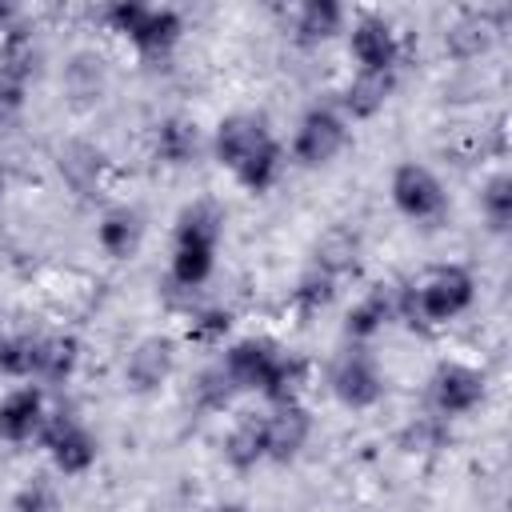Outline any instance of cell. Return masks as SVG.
Returning <instances> with one entry per match:
<instances>
[{
	"instance_id": "74e56055",
	"label": "cell",
	"mask_w": 512,
	"mask_h": 512,
	"mask_svg": "<svg viewBox=\"0 0 512 512\" xmlns=\"http://www.w3.org/2000/svg\"><path fill=\"white\" fill-rule=\"evenodd\" d=\"M216 512H244L240 504H224V508H216Z\"/></svg>"
},
{
	"instance_id": "484cf974",
	"label": "cell",
	"mask_w": 512,
	"mask_h": 512,
	"mask_svg": "<svg viewBox=\"0 0 512 512\" xmlns=\"http://www.w3.org/2000/svg\"><path fill=\"white\" fill-rule=\"evenodd\" d=\"M36 364H40V336H32V332L0 336V372L4 376L36 380Z\"/></svg>"
},
{
	"instance_id": "f35d334b",
	"label": "cell",
	"mask_w": 512,
	"mask_h": 512,
	"mask_svg": "<svg viewBox=\"0 0 512 512\" xmlns=\"http://www.w3.org/2000/svg\"><path fill=\"white\" fill-rule=\"evenodd\" d=\"M4 188H8V176H4V164H0V196H4Z\"/></svg>"
},
{
	"instance_id": "f546056e",
	"label": "cell",
	"mask_w": 512,
	"mask_h": 512,
	"mask_svg": "<svg viewBox=\"0 0 512 512\" xmlns=\"http://www.w3.org/2000/svg\"><path fill=\"white\" fill-rule=\"evenodd\" d=\"M100 152L96 148H88V144H68L64 152H60V176L72 184V188H88L96 176H100Z\"/></svg>"
},
{
	"instance_id": "6da1fadb",
	"label": "cell",
	"mask_w": 512,
	"mask_h": 512,
	"mask_svg": "<svg viewBox=\"0 0 512 512\" xmlns=\"http://www.w3.org/2000/svg\"><path fill=\"white\" fill-rule=\"evenodd\" d=\"M476 300V280L464 264H436L420 284L404 288L396 296V316H404L412 328H428V324H444L456 320L460 312H468Z\"/></svg>"
},
{
	"instance_id": "4dcf8cb0",
	"label": "cell",
	"mask_w": 512,
	"mask_h": 512,
	"mask_svg": "<svg viewBox=\"0 0 512 512\" xmlns=\"http://www.w3.org/2000/svg\"><path fill=\"white\" fill-rule=\"evenodd\" d=\"M332 296H336V280H328V276H324V272H316V268H308V272L296 280V288H292V304H296L304 316L320 312Z\"/></svg>"
},
{
	"instance_id": "ffe728a7",
	"label": "cell",
	"mask_w": 512,
	"mask_h": 512,
	"mask_svg": "<svg viewBox=\"0 0 512 512\" xmlns=\"http://www.w3.org/2000/svg\"><path fill=\"white\" fill-rule=\"evenodd\" d=\"M152 148H156V160H160V164H168V168H184V164H192L196 152H200V132H196L192 120H184V116H168V120L156 124V140H152Z\"/></svg>"
},
{
	"instance_id": "cb8c5ba5",
	"label": "cell",
	"mask_w": 512,
	"mask_h": 512,
	"mask_svg": "<svg viewBox=\"0 0 512 512\" xmlns=\"http://www.w3.org/2000/svg\"><path fill=\"white\" fill-rule=\"evenodd\" d=\"M80 364V340L68 332L56 336H40V364H36V380L44 384H64Z\"/></svg>"
},
{
	"instance_id": "d6986e66",
	"label": "cell",
	"mask_w": 512,
	"mask_h": 512,
	"mask_svg": "<svg viewBox=\"0 0 512 512\" xmlns=\"http://www.w3.org/2000/svg\"><path fill=\"white\" fill-rule=\"evenodd\" d=\"M356 260H360V236L352 228H328L312 248V268L324 272L328 280L356 272Z\"/></svg>"
},
{
	"instance_id": "44dd1931",
	"label": "cell",
	"mask_w": 512,
	"mask_h": 512,
	"mask_svg": "<svg viewBox=\"0 0 512 512\" xmlns=\"http://www.w3.org/2000/svg\"><path fill=\"white\" fill-rule=\"evenodd\" d=\"M224 460L236 472L256 468L260 460H268V440H264V416H244L232 424V432L224 436Z\"/></svg>"
},
{
	"instance_id": "7402d4cb",
	"label": "cell",
	"mask_w": 512,
	"mask_h": 512,
	"mask_svg": "<svg viewBox=\"0 0 512 512\" xmlns=\"http://www.w3.org/2000/svg\"><path fill=\"white\" fill-rule=\"evenodd\" d=\"M344 28V8L336 0H304L300 12H296V44L312 48V44H324L332 40L336 32Z\"/></svg>"
},
{
	"instance_id": "277c9868",
	"label": "cell",
	"mask_w": 512,
	"mask_h": 512,
	"mask_svg": "<svg viewBox=\"0 0 512 512\" xmlns=\"http://www.w3.org/2000/svg\"><path fill=\"white\" fill-rule=\"evenodd\" d=\"M388 192H392V204H396V212H400L404 220L436 224V220H444V212H448V192H444L440 176H436L428 164H416V160L396 164Z\"/></svg>"
},
{
	"instance_id": "8d00e7d4",
	"label": "cell",
	"mask_w": 512,
	"mask_h": 512,
	"mask_svg": "<svg viewBox=\"0 0 512 512\" xmlns=\"http://www.w3.org/2000/svg\"><path fill=\"white\" fill-rule=\"evenodd\" d=\"M12 24H16V8L0 0V32H4V28H12Z\"/></svg>"
},
{
	"instance_id": "4fadbf2b",
	"label": "cell",
	"mask_w": 512,
	"mask_h": 512,
	"mask_svg": "<svg viewBox=\"0 0 512 512\" xmlns=\"http://www.w3.org/2000/svg\"><path fill=\"white\" fill-rule=\"evenodd\" d=\"M312 436V416L308 408L296 400V404H276L272 416H264V440H268V460L276 464H288L300 456V448L308 444Z\"/></svg>"
},
{
	"instance_id": "9c48e42d",
	"label": "cell",
	"mask_w": 512,
	"mask_h": 512,
	"mask_svg": "<svg viewBox=\"0 0 512 512\" xmlns=\"http://www.w3.org/2000/svg\"><path fill=\"white\" fill-rule=\"evenodd\" d=\"M348 52L356 60V72H396L400 36L384 16H360L348 32Z\"/></svg>"
},
{
	"instance_id": "d590c367",
	"label": "cell",
	"mask_w": 512,
	"mask_h": 512,
	"mask_svg": "<svg viewBox=\"0 0 512 512\" xmlns=\"http://www.w3.org/2000/svg\"><path fill=\"white\" fill-rule=\"evenodd\" d=\"M436 444H440V420H436V416L412 424L408 436H404V448H408V452H428V448H436Z\"/></svg>"
},
{
	"instance_id": "e575fe53",
	"label": "cell",
	"mask_w": 512,
	"mask_h": 512,
	"mask_svg": "<svg viewBox=\"0 0 512 512\" xmlns=\"http://www.w3.org/2000/svg\"><path fill=\"white\" fill-rule=\"evenodd\" d=\"M24 100H28V80H20V76H12V72L0 68V120L20 116Z\"/></svg>"
},
{
	"instance_id": "603a6c76",
	"label": "cell",
	"mask_w": 512,
	"mask_h": 512,
	"mask_svg": "<svg viewBox=\"0 0 512 512\" xmlns=\"http://www.w3.org/2000/svg\"><path fill=\"white\" fill-rule=\"evenodd\" d=\"M304 380H308V364L300 356H292V352H276V360H272V368H268V376L260 384V396L272 408L276 404H296Z\"/></svg>"
},
{
	"instance_id": "52a82bcc",
	"label": "cell",
	"mask_w": 512,
	"mask_h": 512,
	"mask_svg": "<svg viewBox=\"0 0 512 512\" xmlns=\"http://www.w3.org/2000/svg\"><path fill=\"white\" fill-rule=\"evenodd\" d=\"M36 440L44 444V452H48L52 464H56V472H64V476H84V472L96 464V452H100L96 436H92L76 416H68V412L44 416Z\"/></svg>"
},
{
	"instance_id": "5b68a950",
	"label": "cell",
	"mask_w": 512,
	"mask_h": 512,
	"mask_svg": "<svg viewBox=\"0 0 512 512\" xmlns=\"http://www.w3.org/2000/svg\"><path fill=\"white\" fill-rule=\"evenodd\" d=\"M328 388H332V396H336L344 408H352V412H364V408L380 404V396H384V376H380L376 356H372L368 348H360V344L344 348V352L332 360V368H328Z\"/></svg>"
},
{
	"instance_id": "ac0fdd59",
	"label": "cell",
	"mask_w": 512,
	"mask_h": 512,
	"mask_svg": "<svg viewBox=\"0 0 512 512\" xmlns=\"http://www.w3.org/2000/svg\"><path fill=\"white\" fill-rule=\"evenodd\" d=\"M396 92V72H356L340 96L344 112L352 120H372Z\"/></svg>"
},
{
	"instance_id": "9a60e30c",
	"label": "cell",
	"mask_w": 512,
	"mask_h": 512,
	"mask_svg": "<svg viewBox=\"0 0 512 512\" xmlns=\"http://www.w3.org/2000/svg\"><path fill=\"white\" fill-rule=\"evenodd\" d=\"M492 44H496V20L488 12H464L444 32V52L452 60H464V64L468 60H480Z\"/></svg>"
},
{
	"instance_id": "8992f818",
	"label": "cell",
	"mask_w": 512,
	"mask_h": 512,
	"mask_svg": "<svg viewBox=\"0 0 512 512\" xmlns=\"http://www.w3.org/2000/svg\"><path fill=\"white\" fill-rule=\"evenodd\" d=\"M348 144V120L328 108V104H316L300 116L296 124V136H292V160L300 168H320L328 160H336Z\"/></svg>"
},
{
	"instance_id": "836d02e7",
	"label": "cell",
	"mask_w": 512,
	"mask_h": 512,
	"mask_svg": "<svg viewBox=\"0 0 512 512\" xmlns=\"http://www.w3.org/2000/svg\"><path fill=\"white\" fill-rule=\"evenodd\" d=\"M56 488L44 476H32L16 496H12V512H56Z\"/></svg>"
},
{
	"instance_id": "30bf717a",
	"label": "cell",
	"mask_w": 512,
	"mask_h": 512,
	"mask_svg": "<svg viewBox=\"0 0 512 512\" xmlns=\"http://www.w3.org/2000/svg\"><path fill=\"white\" fill-rule=\"evenodd\" d=\"M268 140H272V132H268V124H264L260 116L232 112V116H224V120L216 124L212 156H216V164H220V168L236 172V168H240L256 148H264Z\"/></svg>"
},
{
	"instance_id": "7c38bea8",
	"label": "cell",
	"mask_w": 512,
	"mask_h": 512,
	"mask_svg": "<svg viewBox=\"0 0 512 512\" xmlns=\"http://www.w3.org/2000/svg\"><path fill=\"white\" fill-rule=\"evenodd\" d=\"M276 352H280V348H276L272 340H264V336H244V340H236V344L224 352L220 368H224V376L232 380L236 392H260V384H264V376H268Z\"/></svg>"
},
{
	"instance_id": "8fae6325",
	"label": "cell",
	"mask_w": 512,
	"mask_h": 512,
	"mask_svg": "<svg viewBox=\"0 0 512 512\" xmlns=\"http://www.w3.org/2000/svg\"><path fill=\"white\" fill-rule=\"evenodd\" d=\"M172 368H176L172 340L168 336H144V340H136V348L124 360V384H128V392L144 396V392H156L172 376Z\"/></svg>"
},
{
	"instance_id": "1f68e13d",
	"label": "cell",
	"mask_w": 512,
	"mask_h": 512,
	"mask_svg": "<svg viewBox=\"0 0 512 512\" xmlns=\"http://www.w3.org/2000/svg\"><path fill=\"white\" fill-rule=\"evenodd\" d=\"M232 396H236V388H232V380L224 376V368H220V364H216V368H208V372H200V380H196V404H200V408L220 412V408H228V404H232Z\"/></svg>"
},
{
	"instance_id": "e0dca14e",
	"label": "cell",
	"mask_w": 512,
	"mask_h": 512,
	"mask_svg": "<svg viewBox=\"0 0 512 512\" xmlns=\"http://www.w3.org/2000/svg\"><path fill=\"white\" fill-rule=\"evenodd\" d=\"M396 320V292L376 284L368 296H360L352 308H348V320H344V332L352 344H364L372 340L376 332H384V324Z\"/></svg>"
},
{
	"instance_id": "f1b7e54d",
	"label": "cell",
	"mask_w": 512,
	"mask_h": 512,
	"mask_svg": "<svg viewBox=\"0 0 512 512\" xmlns=\"http://www.w3.org/2000/svg\"><path fill=\"white\" fill-rule=\"evenodd\" d=\"M480 212L488 220L492 232H504L512 224V176L508 172H496L484 180L480 188Z\"/></svg>"
},
{
	"instance_id": "7a4b0ae2",
	"label": "cell",
	"mask_w": 512,
	"mask_h": 512,
	"mask_svg": "<svg viewBox=\"0 0 512 512\" xmlns=\"http://www.w3.org/2000/svg\"><path fill=\"white\" fill-rule=\"evenodd\" d=\"M224 212L212 200H196L176 216L172 232V280L180 288H196L212 276L216 264V244H220Z\"/></svg>"
},
{
	"instance_id": "4316f807",
	"label": "cell",
	"mask_w": 512,
	"mask_h": 512,
	"mask_svg": "<svg viewBox=\"0 0 512 512\" xmlns=\"http://www.w3.org/2000/svg\"><path fill=\"white\" fill-rule=\"evenodd\" d=\"M64 92L72 96V104L100 100V92H104V68H100V60L88 56V52L72 56V64L64 68Z\"/></svg>"
},
{
	"instance_id": "d4e9b609",
	"label": "cell",
	"mask_w": 512,
	"mask_h": 512,
	"mask_svg": "<svg viewBox=\"0 0 512 512\" xmlns=\"http://www.w3.org/2000/svg\"><path fill=\"white\" fill-rule=\"evenodd\" d=\"M280 168H284V148L276 144V136L264 144V148H256L232 176L240 180V188H248L252 196H260V192H268L272 184H276V176H280Z\"/></svg>"
},
{
	"instance_id": "2e32d148",
	"label": "cell",
	"mask_w": 512,
	"mask_h": 512,
	"mask_svg": "<svg viewBox=\"0 0 512 512\" xmlns=\"http://www.w3.org/2000/svg\"><path fill=\"white\" fill-rule=\"evenodd\" d=\"M140 240H144V220H140L136 208L116 204V208H108V212L100 216V224H96V244H100L104 256H112V260L136 256Z\"/></svg>"
},
{
	"instance_id": "83f0119b",
	"label": "cell",
	"mask_w": 512,
	"mask_h": 512,
	"mask_svg": "<svg viewBox=\"0 0 512 512\" xmlns=\"http://www.w3.org/2000/svg\"><path fill=\"white\" fill-rule=\"evenodd\" d=\"M0 68L20 76V80H32V72H36V40H32L28 28H20V24L4 28V36H0Z\"/></svg>"
},
{
	"instance_id": "5bb4252c",
	"label": "cell",
	"mask_w": 512,
	"mask_h": 512,
	"mask_svg": "<svg viewBox=\"0 0 512 512\" xmlns=\"http://www.w3.org/2000/svg\"><path fill=\"white\" fill-rule=\"evenodd\" d=\"M44 424V392L36 384H20L0 400V440L24 444Z\"/></svg>"
},
{
	"instance_id": "ba28073f",
	"label": "cell",
	"mask_w": 512,
	"mask_h": 512,
	"mask_svg": "<svg viewBox=\"0 0 512 512\" xmlns=\"http://www.w3.org/2000/svg\"><path fill=\"white\" fill-rule=\"evenodd\" d=\"M428 404L436 412V420H452V416H468L484 404V376L468 364H440L428 380Z\"/></svg>"
},
{
	"instance_id": "3957f363",
	"label": "cell",
	"mask_w": 512,
	"mask_h": 512,
	"mask_svg": "<svg viewBox=\"0 0 512 512\" xmlns=\"http://www.w3.org/2000/svg\"><path fill=\"white\" fill-rule=\"evenodd\" d=\"M104 20L112 24V32L128 36L144 60L168 56L184 36V20L176 8H156L144 0H116L104 8Z\"/></svg>"
},
{
	"instance_id": "d6a6232c",
	"label": "cell",
	"mask_w": 512,
	"mask_h": 512,
	"mask_svg": "<svg viewBox=\"0 0 512 512\" xmlns=\"http://www.w3.org/2000/svg\"><path fill=\"white\" fill-rule=\"evenodd\" d=\"M228 328H232V312H228V308H204V312L192 316L188 336H192L196 344H216V340L228 336Z\"/></svg>"
}]
</instances>
